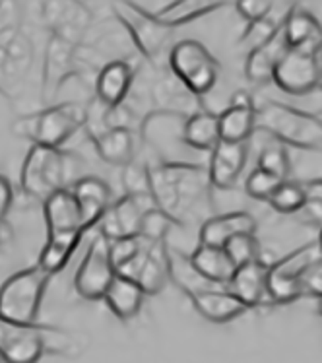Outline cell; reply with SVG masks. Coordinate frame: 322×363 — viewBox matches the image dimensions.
Instances as JSON below:
<instances>
[{
    "instance_id": "60d3db41",
    "label": "cell",
    "mask_w": 322,
    "mask_h": 363,
    "mask_svg": "<svg viewBox=\"0 0 322 363\" xmlns=\"http://www.w3.org/2000/svg\"><path fill=\"white\" fill-rule=\"evenodd\" d=\"M280 26H282V22H276L272 18H264V20H258V22L247 23L245 33L241 38V45H247L248 51H251V49H255L258 45L266 43L276 33Z\"/></svg>"
},
{
    "instance_id": "4dcf8cb0",
    "label": "cell",
    "mask_w": 322,
    "mask_h": 363,
    "mask_svg": "<svg viewBox=\"0 0 322 363\" xmlns=\"http://www.w3.org/2000/svg\"><path fill=\"white\" fill-rule=\"evenodd\" d=\"M169 282L175 284L188 297L206 291V289L222 288V286H214L208 280H204L202 276L196 272L187 252L171 249V247H169Z\"/></svg>"
},
{
    "instance_id": "e0dca14e",
    "label": "cell",
    "mask_w": 322,
    "mask_h": 363,
    "mask_svg": "<svg viewBox=\"0 0 322 363\" xmlns=\"http://www.w3.org/2000/svg\"><path fill=\"white\" fill-rule=\"evenodd\" d=\"M248 160L247 144H235V142L219 140L216 148L210 152L208 162V177L212 189H233L239 181L241 173L245 169Z\"/></svg>"
},
{
    "instance_id": "74e56055",
    "label": "cell",
    "mask_w": 322,
    "mask_h": 363,
    "mask_svg": "<svg viewBox=\"0 0 322 363\" xmlns=\"http://www.w3.org/2000/svg\"><path fill=\"white\" fill-rule=\"evenodd\" d=\"M224 249L229 252V257L237 264V268L263 259V247L258 243L256 235H239L225 245Z\"/></svg>"
},
{
    "instance_id": "836d02e7",
    "label": "cell",
    "mask_w": 322,
    "mask_h": 363,
    "mask_svg": "<svg viewBox=\"0 0 322 363\" xmlns=\"http://www.w3.org/2000/svg\"><path fill=\"white\" fill-rule=\"evenodd\" d=\"M270 206L280 214H297L305 204V191L303 183L287 179L277 186L276 193L270 196Z\"/></svg>"
},
{
    "instance_id": "52a82bcc",
    "label": "cell",
    "mask_w": 322,
    "mask_h": 363,
    "mask_svg": "<svg viewBox=\"0 0 322 363\" xmlns=\"http://www.w3.org/2000/svg\"><path fill=\"white\" fill-rule=\"evenodd\" d=\"M167 67L175 78L187 86L190 94L200 99L216 88L222 70L216 57L196 39H183L173 45L167 57Z\"/></svg>"
},
{
    "instance_id": "603a6c76",
    "label": "cell",
    "mask_w": 322,
    "mask_h": 363,
    "mask_svg": "<svg viewBox=\"0 0 322 363\" xmlns=\"http://www.w3.org/2000/svg\"><path fill=\"white\" fill-rule=\"evenodd\" d=\"M289 51V45L285 39L284 28L280 26L277 31L266 43L258 45L255 49H251L245 62V74L247 80L253 84H268L274 80L277 65L282 62L285 52Z\"/></svg>"
},
{
    "instance_id": "9c48e42d",
    "label": "cell",
    "mask_w": 322,
    "mask_h": 363,
    "mask_svg": "<svg viewBox=\"0 0 322 363\" xmlns=\"http://www.w3.org/2000/svg\"><path fill=\"white\" fill-rule=\"evenodd\" d=\"M10 2H0V94L8 96L12 84L30 74L33 47L20 28L14 12H8Z\"/></svg>"
},
{
    "instance_id": "6da1fadb",
    "label": "cell",
    "mask_w": 322,
    "mask_h": 363,
    "mask_svg": "<svg viewBox=\"0 0 322 363\" xmlns=\"http://www.w3.org/2000/svg\"><path fill=\"white\" fill-rule=\"evenodd\" d=\"M150 191L156 206L177 228L202 225L214 214L212 185L202 163H151Z\"/></svg>"
},
{
    "instance_id": "d590c367",
    "label": "cell",
    "mask_w": 322,
    "mask_h": 363,
    "mask_svg": "<svg viewBox=\"0 0 322 363\" xmlns=\"http://www.w3.org/2000/svg\"><path fill=\"white\" fill-rule=\"evenodd\" d=\"M150 165L151 163L132 160L122 167V189L128 196H144L150 191Z\"/></svg>"
},
{
    "instance_id": "30bf717a",
    "label": "cell",
    "mask_w": 322,
    "mask_h": 363,
    "mask_svg": "<svg viewBox=\"0 0 322 363\" xmlns=\"http://www.w3.org/2000/svg\"><path fill=\"white\" fill-rule=\"evenodd\" d=\"M188 117L169 111H150L140 123V138L158 156L156 163H177L175 154L185 152L187 144L183 140V130Z\"/></svg>"
},
{
    "instance_id": "4fadbf2b",
    "label": "cell",
    "mask_w": 322,
    "mask_h": 363,
    "mask_svg": "<svg viewBox=\"0 0 322 363\" xmlns=\"http://www.w3.org/2000/svg\"><path fill=\"white\" fill-rule=\"evenodd\" d=\"M154 208L158 206L151 199V194H144V196L125 194L119 201H113L105 216L98 223L99 235H103L109 243L119 241V239L138 238L144 218Z\"/></svg>"
},
{
    "instance_id": "d6a6232c",
    "label": "cell",
    "mask_w": 322,
    "mask_h": 363,
    "mask_svg": "<svg viewBox=\"0 0 322 363\" xmlns=\"http://www.w3.org/2000/svg\"><path fill=\"white\" fill-rule=\"evenodd\" d=\"M225 2H212V0H173V4L159 22L175 30L210 12H216L217 8H222Z\"/></svg>"
},
{
    "instance_id": "ac0fdd59",
    "label": "cell",
    "mask_w": 322,
    "mask_h": 363,
    "mask_svg": "<svg viewBox=\"0 0 322 363\" xmlns=\"http://www.w3.org/2000/svg\"><path fill=\"white\" fill-rule=\"evenodd\" d=\"M150 96L156 105L154 111H169L185 117L202 111V99L190 94L187 86L179 78H175L169 70H163L159 72V76H156L150 88Z\"/></svg>"
},
{
    "instance_id": "f907efd6",
    "label": "cell",
    "mask_w": 322,
    "mask_h": 363,
    "mask_svg": "<svg viewBox=\"0 0 322 363\" xmlns=\"http://www.w3.org/2000/svg\"><path fill=\"white\" fill-rule=\"evenodd\" d=\"M318 119H321V121H322V113H321V115H318Z\"/></svg>"
},
{
    "instance_id": "ee69618b",
    "label": "cell",
    "mask_w": 322,
    "mask_h": 363,
    "mask_svg": "<svg viewBox=\"0 0 322 363\" xmlns=\"http://www.w3.org/2000/svg\"><path fill=\"white\" fill-rule=\"evenodd\" d=\"M303 296H322V259L309 270L303 282Z\"/></svg>"
},
{
    "instance_id": "83f0119b",
    "label": "cell",
    "mask_w": 322,
    "mask_h": 363,
    "mask_svg": "<svg viewBox=\"0 0 322 363\" xmlns=\"http://www.w3.org/2000/svg\"><path fill=\"white\" fill-rule=\"evenodd\" d=\"M146 296H156L169 284V245L167 241H154L134 280Z\"/></svg>"
},
{
    "instance_id": "8d00e7d4",
    "label": "cell",
    "mask_w": 322,
    "mask_h": 363,
    "mask_svg": "<svg viewBox=\"0 0 322 363\" xmlns=\"http://www.w3.org/2000/svg\"><path fill=\"white\" fill-rule=\"evenodd\" d=\"M305 191V204L297 212V218L307 225H315L321 230L322 228V179L307 181L303 183Z\"/></svg>"
},
{
    "instance_id": "5b68a950",
    "label": "cell",
    "mask_w": 322,
    "mask_h": 363,
    "mask_svg": "<svg viewBox=\"0 0 322 363\" xmlns=\"http://www.w3.org/2000/svg\"><path fill=\"white\" fill-rule=\"evenodd\" d=\"M51 278L53 276L38 264L14 272L0 286V319L20 326L38 325Z\"/></svg>"
},
{
    "instance_id": "f1b7e54d",
    "label": "cell",
    "mask_w": 322,
    "mask_h": 363,
    "mask_svg": "<svg viewBox=\"0 0 322 363\" xmlns=\"http://www.w3.org/2000/svg\"><path fill=\"white\" fill-rule=\"evenodd\" d=\"M144 289L134 282V280H128L122 276H115V280L111 282L109 289H107L103 301L109 307V311L119 317L120 320H128L136 317L144 303Z\"/></svg>"
},
{
    "instance_id": "c3c4849f",
    "label": "cell",
    "mask_w": 322,
    "mask_h": 363,
    "mask_svg": "<svg viewBox=\"0 0 322 363\" xmlns=\"http://www.w3.org/2000/svg\"><path fill=\"white\" fill-rule=\"evenodd\" d=\"M316 309H318V313L322 315V296L318 297V301H316Z\"/></svg>"
},
{
    "instance_id": "7402d4cb",
    "label": "cell",
    "mask_w": 322,
    "mask_h": 363,
    "mask_svg": "<svg viewBox=\"0 0 322 363\" xmlns=\"http://www.w3.org/2000/svg\"><path fill=\"white\" fill-rule=\"evenodd\" d=\"M70 191L80 206L86 231L96 228L113 204L111 186L96 175H86V177L78 179Z\"/></svg>"
},
{
    "instance_id": "ffe728a7",
    "label": "cell",
    "mask_w": 322,
    "mask_h": 363,
    "mask_svg": "<svg viewBox=\"0 0 322 363\" xmlns=\"http://www.w3.org/2000/svg\"><path fill=\"white\" fill-rule=\"evenodd\" d=\"M134 78L136 72L130 60L120 59L107 62L96 74V99L105 107L125 104L130 96Z\"/></svg>"
},
{
    "instance_id": "44dd1931",
    "label": "cell",
    "mask_w": 322,
    "mask_h": 363,
    "mask_svg": "<svg viewBox=\"0 0 322 363\" xmlns=\"http://www.w3.org/2000/svg\"><path fill=\"white\" fill-rule=\"evenodd\" d=\"M239 235H256V220L245 210L212 216L198 228L200 245L210 247H225Z\"/></svg>"
},
{
    "instance_id": "e575fe53",
    "label": "cell",
    "mask_w": 322,
    "mask_h": 363,
    "mask_svg": "<svg viewBox=\"0 0 322 363\" xmlns=\"http://www.w3.org/2000/svg\"><path fill=\"white\" fill-rule=\"evenodd\" d=\"M258 169L266 171L282 181H287L292 173V157L284 144L276 142L272 146H264L258 156Z\"/></svg>"
},
{
    "instance_id": "d4e9b609",
    "label": "cell",
    "mask_w": 322,
    "mask_h": 363,
    "mask_svg": "<svg viewBox=\"0 0 322 363\" xmlns=\"http://www.w3.org/2000/svg\"><path fill=\"white\" fill-rule=\"evenodd\" d=\"M190 301L204 319L216 323V325L229 323V320L237 319L243 313L248 311L247 305L227 288L206 289V291L190 296Z\"/></svg>"
},
{
    "instance_id": "2e32d148",
    "label": "cell",
    "mask_w": 322,
    "mask_h": 363,
    "mask_svg": "<svg viewBox=\"0 0 322 363\" xmlns=\"http://www.w3.org/2000/svg\"><path fill=\"white\" fill-rule=\"evenodd\" d=\"M277 88L289 96H307L318 89V67L315 55L289 49L274 72Z\"/></svg>"
},
{
    "instance_id": "f546056e",
    "label": "cell",
    "mask_w": 322,
    "mask_h": 363,
    "mask_svg": "<svg viewBox=\"0 0 322 363\" xmlns=\"http://www.w3.org/2000/svg\"><path fill=\"white\" fill-rule=\"evenodd\" d=\"M183 140L190 150L212 152L216 148L217 142L222 140L219 138V115L206 111V109L190 115L185 123Z\"/></svg>"
},
{
    "instance_id": "9a60e30c",
    "label": "cell",
    "mask_w": 322,
    "mask_h": 363,
    "mask_svg": "<svg viewBox=\"0 0 322 363\" xmlns=\"http://www.w3.org/2000/svg\"><path fill=\"white\" fill-rule=\"evenodd\" d=\"M45 354L41 326H20L0 319V357L4 363H38Z\"/></svg>"
},
{
    "instance_id": "7dc6e473",
    "label": "cell",
    "mask_w": 322,
    "mask_h": 363,
    "mask_svg": "<svg viewBox=\"0 0 322 363\" xmlns=\"http://www.w3.org/2000/svg\"><path fill=\"white\" fill-rule=\"evenodd\" d=\"M316 67H318V89H322V45L318 47V51L315 52Z\"/></svg>"
},
{
    "instance_id": "7c38bea8",
    "label": "cell",
    "mask_w": 322,
    "mask_h": 363,
    "mask_svg": "<svg viewBox=\"0 0 322 363\" xmlns=\"http://www.w3.org/2000/svg\"><path fill=\"white\" fill-rule=\"evenodd\" d=\"M115 267L111 262V252H109V241L103 235H96L88 245V251L84 255L80 267L76 270L74 288L78 296L90 301L103 299L107 289L115 280Z\"/></svg>"
},
{
    "instance_id": "ab89813d",
    "label": "cell",
    "mask_w": 322,
    "mask_h": 363,
    "mask_svg": "<svg viewBox=\"0 0 322 363\" xmlns=\"http://www.w3.org/2000/svg\"><path fill=\"white\" fill-rule=\"evenodd\" d=\"M173 228H177V225L159 208H154L144 218L142 228H140V238L150 239V241H165Z\"/></svg>"
},
{
    "instance_id": "1f68e13d",
    "label": "cell",
    "mask_w": 322,
    "mask_h": 363,
    "mask_svg": "<svg viewBox=\"0 0 322 363\" xmlns=\"http://www.w3.org/2000/svg\"><path fill=\"white\" fill-rule=\"evenodd\" d=\"M255 133V107H227L224 113H219V138L224 142L247 144Z\"/></svg>"
},
{
    "instance_id": "681fc988",
    "label": "cell",
    "mask_w": 322,
    "mask_h": 363,
    "mask_svg": "<svg viewBox=\"0 0 322 363\" xmlns=\"http://www.w3.org/2000/svg\"><path fill=\"white\" fill-rule=\"evenodd\" d=\"M318 245H321V251H322V228H321V238H318Z\"/></svg>"
},
{
    "instance_id": "ba28073f",
    "label": "cell",
    "mask_w": 322,
    "mask_h": 363,
    "mask_svg": "<svg viewBox=\"0 0 322 363\" xmlns=\"http://www.w3.org/2000/svg\"><path fill=\"white\" fill-rule=\"evenodd\" d=\"M322 259L318 241H309L268 267V291L274 305L297 301L303 297V282L309 270Z\"/></svg>"
},
{
    "instance_id": "484cf974",
    "label": "cell",
    "mask_w": 322,
    "mask_h": 363,
    "mask_svg": "<svg viewBox=\"0 0 322 363\" xmlns=\"http://www.w3.org/2000/svg\"><path fill=\"white\" fill-rule=\"evenodd\" d=\"M196 272L214 286L227 288L231 282L237 264L233 262L229 252L224 247H210V245H198L195 251L188 255Z\"/></svg>"
},
{
    "instance_id": "277c9868",
    "label": "cell",
    "mask_w": 322,
    "mask_h": 363,
    "mask_svg": "<svg viewBox=\"0 0 322 363\" xmlns=\"http://www.w3.org/2000/svg\"><path fill=\"white\" fill-rule=\"evenodd\" d=\"M86 119L88 107L76 101H68L16 119L12 133L30 140L31 144L62 150V146L86 126Z\"/></svg>"
},
{
    "instance_id": "7bdbcfd3",
    "label": "cell",
    "mask_w": 322,
    "mask_h": 363,
    "mask_svg": "<svg viewBox=\"0 0 322 363\" xmlns=\"http://www.w3.org/2000/svg\"><path fill=\"white\" fill-rule=\"evenodd\" d=\"M128 4L142 16H148L151 20H161L173 0H128Z\"/></svg>"
},
{
    "instance_id": "f35d334b",
    "label": "cell",
    "mask_w": 322,
    "mask_h": 363,
    "mask_svg": "<svg viewBox=\"0 0 322 363\" xmlns=\"http://www.w3.org/2000/svg\"><path fill=\"white\" fill-rule=\"evenodd\" d=\"M284 181L282 179L274 177V175H270L266 171L258 169L256 167L251 175L247 177V183H245V191L251 199H255V201H270V196L276 193V189L282 185Z\"/></svg>"
},
{
    "instance_id": "7a4b0ae2",
    "label": "cell",
    "mask_w": 322,
    "mask_h": 363,
    "mask_svg": "<svg viewBox=\"0 0 322 363\" xmlns=\"http://www.w3.org/2000/svg\"><path fill=\"white\" fill-rule=\"evenodd\" d=\"M43 216L47 225V243L39 255L38 267L43 268L47 274L54 276L74 257L78 245L82 243L86 228L80 206L70 189L51 194L43 202Z\"/></svg>"
},
{
    "instance_id": "5bb4252c",
    "label": "cell",
    "mask_w": 322,
    "mask_h": 363,
    "mask_svg": "<svg viewBox=\"0 0 322 363\" xmlns=\"http://www.w3.org/2000/svg\"><path fill=\"white\" fill-rule=\"evenodd\" d=\"M78 72V45L51 33L47 41L43 72H41V99L49 104L70 76Z\"/></svg>"
},
{
    "instance_id": "f5cc1de1",
    "label": "cell",
    "mask_w": 322,
    "mask_h": 363,
    "mask_svg": "<svg viewBox=\"0 0 322 363\" xmlns=\"http://www.w3.org/2000/svg\"><path fill=\"white\" fill-rule=\"evenodd\" d=\"M0 235H2V231H0Z\"/></svg>"
},
{
    "instance_id": "b9f144b4",
    "label": "cell",
    "mask_w": 322,
    "mask_h": 363,
    "mask_svg": "<svg viewBox=\"0 0 322 363\" xmlns=\"http://www.w3.org/2000/svg\"><path fill=\"white\" fill-rule=\"evenodd\" d=\"M235 6H237L241 18H245L247 23H253L270 18L272 10H274V2H270V0H239Z\"/></svg>"
},
{
    "instance_id": "8992f818",
    "label": "cell",
    "mask_w": 322,
    "mask_h": 363,
    "mask_svg": "<svg viewBox=\"0 0 322 363\" xmlns=\"http://www.w3.org/2000/svg\"><path fill=\"white\" fill-rule=\"evenodd\" d=\"M68 179L70 156L64 150L31 144L20 173V186L23 193L30 199L45 202L51 194L68 189Z\"/></svg>"
},
{
    "instance_id": "8fae6325",
    "label": "cell",
    "mask_w": 322,
    "mask_h": 363,
    "mask_svg": "<svg viewBox=\"0 0 322 363\" xmlns=\"http://www.w3.org/2000/svg\"><path fill=\"white\" fill-rule=\"evenodd\" d=\"M115 18L125 28L136 51L150 62H156L163 55L165 47L169 45L175 33L173 28L165 26L159 20H151L148 16L136 12L128 2L117 4Z\"/></svg>"
},
{
    "instance_id": "bcb514c9",
    "label": "cell",
    "mask_w": 322,
    "mask_h": 363,
    "mask_svg": "<svg viewBox=\"0 0 322 363\" xmlns=\"http://www.w3.org/2000/svg\"><path fill=\"white\" fill-rule=\"evenodd\" d=\"M229 107H255L253 94L247 91V89H237V91H233L231 99H229Z\"/></svg>"
},
{
    "instance_id": "f6af8a7d",
    "label": "cell",
    "mask_w": 322,
    "mask_h": 363,
    "mask_svg": "<svg viewBox=\"0 0 322 363\" xmlns=\"http://www.w3.org/2000/svg\"><path fill=\"white\" fill-rule=\"evenodd\" d=\"M12 204H14V186L8 181V177L0 175V223L4 222Z\"/></svg>"
},
{
    "instance_id": "3957f363",
    "label": "cell",
    "mask_w": 322,
    "mask_h": 363,
    "mask_svg": "<svg viewBox=\"0 0 322 363\" xmlns=\"http://www.w3.org/2000/svg\"><path fill=\"white\" fill-rule=\"evenodd\" d=\"M255 113L256 130H263L284 146L287 144L322 154V121L318 115H311L274 99L255 105Z\"/></svg>"
},
{
    "instance_id": "cb8c5ba5",
    "label": "cell",
    "mask_w": 322,
    "mask_h": 363,
    "mask_svg": "<svg viewBox=\"0 0 322 363\" xmlns=\"http://www.w3.org/2000/svg\"><path fill=\"white\" fill-rule=\"evenodd\" d=\"M282 28H284L289 49L315 55L322 45V23L316 20L313 12L297 4L289 6L282 22Z\"/></svg>"
},
{
    "instance_id": "d6986e66",
    "label": "cell",
    "mask_w": 322,
    "mask_h": 363,
    "mask_svg": "<svg viewBox=\"0 0 322 363\" xmlns=\"http://www.w3.org/2000/svg\"><path fill=\"white\" fill-rule=\"evenodd\" d=\"M268 262L260 260L243 264L235 270L227 289L239 297L248 309L253 307H272L274 301L268 291Z\"/></svg>"
},
{
    "instance_id": "4316f807",
    "label": "cell",
    "mask_w": 322,
    "mask_h": 363,
    "mask_svg": "<svg viewBox=\"0 0 322 363\" xmlns=\"http://www.w3.org/2000/svg\"><path fill=\"white\" fill-rule=\"evenodd\" d=\"M98 156L111 165L125 167L136 157V133L125 128H107L91 136Z\"/></svg>"
},
{
    "instance_id": "816d5d0a",
    "label": "cell",
    "mask_w": 322,
    "mask_h": 363,
    "mask_svg": "<svg viewBox=\"0 0 322 363\" xmlns=\"http://www.w3.org/2000/svg\"><path fill=\"white\" fill-rule=\"evenodd\" d=\"M0 363H4V362H2V357H0Z\"/></svg>"
}]
</instances>
